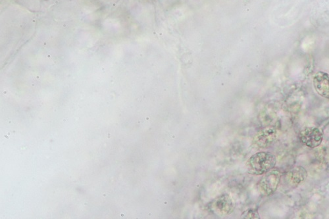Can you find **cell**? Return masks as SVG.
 Wrapping results in <instances>:
<instances>
[{"mask_svg":"<svg viewBox=\"0 0 329 219\" xmlns=\"http://www.w3.org/2000/svg\"><path fill=\"white\" fill-rule=\"evenodd\" d=\"M277 158L271 153L258 152L250 157L246 163L247 171L252 175H265L275 168Z\"/></svg>","mask_w":329,"mask_h":219,"instance_id":"cell-1","label":"cell"},{"mask_svg":"<svg viewBox=\"0 0 329 219\" xmlns=\"http://www.w3.org/2000/svg\"><path fill=\"white\" fill-rule=\"evenodd\" d=\"M282 173L273 169L266 173L257 184V189L263 196H270L277 191L281 181Z\"/></svg>","mask_w":329,"mask_h":219,"instance_id":"cell-2","label":"cell"},{"mask_svg":"<svg viewBox=\"0 0 329 219\" xmlns=\"http://www.w3.org/2000/svg\"><path fill=\"white\" fill-rule=\"evenodd\" d=\"M308 172L304 167L298 166L282 175L281 181L285 190H292L301 185L306 181Z\"/></svg>","mask_w":329,"mask_h":219,"instance_id":"cell-3","label":"cell"},{"mask_svg":"<svg viewBox=\"0 0 329 219\" xmlns=\"http://www.w3.org/2000/svg\"><path fill=\"white\" fill-rule=\"evenodd\" d=\"M235 207L233 199L228 194H223L217 197L210 205L212 212L219 217H226L231 214Z\"/></svg>","mask_w":329,"mask_h":219,"instance_id":"cell-4","label":"cell"},{"mask_svg":"<svg viewBox=\"0 0 329 219\" xmlns=\"http://www.w3.org/2000/svg\"><path fill=\"white\" fill-rule=\"evenodd\" d=\"M299 140L307 147L315 148L321 145L323 139L322 131L317 127H306L299 134Z\"/></svg>","mask_w":329,"mask_h":219,"instance_id":"cell-5","label":"cell"},{"mask_svg":"<svg viewBox=\"0 0 329 219\" xmlns=\"http://www.w3.org/2000/svg\"><path fill=\"white\" fill-rule=\"evenodd\" d=\"M277 136V129L273 127H268L257 133L254 137L253 142L259 148H267L274 143Z\"/></svg>","mask_w":329,"mask_h":219,"instance_id":"cell-6","label":"cell"},{"mask_svg":"<svg viewBox=\"0 0 329 219\" xmlns=\"http://www.w3.org/2000/svg\"><path fill=\"white\" fill-rule=\"evenodd\" d=\"M314 86L317 94L329 99V74L322 71L316 73L314 78Z\"/></svg>","mask_w":329,"mask_h":219,"instance_id":"cell-7","label":"cell"},{"mask_svg":"<svg viewBox=\"0 0 329 219\" xmlns=\"http://www.w3.org/2000/svg\"><path fill=\"white\" fill-rule=\"evenodd\" d=\"M242 218L244 219H259L258 213L257 211L254 209H250L246 211V212L242 215Z\"/></svg>","mask_w":329,"mask_h":219,"instance_id":"cell-8","label":"cell"},{"mask_svg":"<svg viewBox=\"0 0 329 219\" xmlns=\"http://www.w3.org/2000/svg\"><path fill=\"white\" fill-rule=\"evenodd\" d=\"M5 138H7V139H8V138H9L8 135H5Z\"/></svg>","mask_w":329,"mask_h":219,"instance_id":"cell-9","label":"cell"},{"mask_svg":"<svg viewBox=\"0 0 329 219\" xmlns=\"http://www.w3.org/2000/svg\"><path fill=\"white\" fill-rule=\"evenodd\" d=\"M107 138H110V134H109L108 135H107Z\"/></svg>","mask_w":329,"mask_h":219,"instance_id":"cell-10","label":"cell"},{"mask_svg":"<svg viewBox=\"0 0 329 219\" xmlns=\"http://www.w3.org/2000/svg\"><path fill=\"white\" fill-rule=\"evenodd\" d=\"M46 44H47V43H44V45H46Z\"/></svg>","mask_w":329,"mask_h":219,"instance_id":"cell-11","label":"cell"},{"mask_svg":"<svg viewBox=\"0 0 329 219\" xmlns=\"http://www.w3.org/2000/svg\"><path fill=\"white\" fill-rule=\"evenodd\" d=\"M106 196H107V195H106V194H104V195H103V196H104V197H106Z\"/></svg>","mask_w":329,"mask_h":219,"instance_id":"cell-12","label":"cell"},{"mask_svg":"<svg viewBox=\"0 0 329 219\" xmlns=\"http://www.w3.org/2000/svg\"><path fill=\"white\" fill-rule=\"evenodd\" d=\"M63 121H64V122H67V120L64 119V120H63Z\"/></svg>","mask_w":329,"mask_h":219,"instance_id":"cell-13","label":"cell"},{"mask_svg":"<svg viewBox=\"0 0 329 219\" xmlns=\"http://www.w3.org/2000/svg\"><path fill=\"white\" fill-rule=\"evenodd\" d=\"M7 135H10V132H7Z\"/></svg>","mask_w":329,"mask_h":219,"instance_id":"cell-14","label":"cell"}]
</instances>
